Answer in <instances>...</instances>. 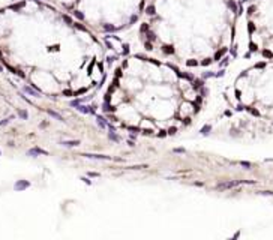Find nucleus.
<instances>
[{
	"mask_svg": "<svg viewBox=\"0 0 273 240\" xmlns=\"http://www.w3.org/2000/svg\"><path fill=\"white\" fill-rule=\"evenodd\" d=\"M0 72H2V68H0Z\"/></svg>",
	"mask_w": 273,
	"mask_h": 240,
	"instance_id": "obj_9",
	"label": "nucleus"
},
{
	"mask_svg": "<svg viewBox=\"0 0 273 240\" xmlns=\"http://www.w3.org/2000/svg\"><path fill=\"white\" fill-rule=\"evenodd\" d=\"M33 51L60 72L66 98L87 99L108 77L107 48L99 35L47 0H14L0 8V54Z\"/></svg>",
	"mask_w": 273,
	"mask_h": 240,
	"instance_id": "obj_2",
	"label": "nucleus"
},
{
	"mask_svg": "<svg viewBox=\"0 0 273 240\" xmlns=\"http://www.w3.org/2000/svg\"><path fill=\"white\" fill-rule=\"evenodd\" d=\"M26 186H29V183H26V182H18V183L15 185V189H24Z\"/></svg>",
	"mask_w": 273,
	"mask_h": 240,
	"instance_id": "obj_7",
	"label": "nucleus"
},
{
	"mask_svg": "<svg viewBox=\"0 0 273 240\" xmlns=\"http://www.w3.org/2000/svg\"><path fill=\"white\" fill-rule=\"evenodd\" d=\"M18 114H20L23 119H27V113H26V111H18Z\"/></svg>",
	"mask_w": 273,
	"mask_h": 240,
	"instance_id": "obj_8",
	"label": "nucleus"
},
{
	"mask_svg": "<svg viewBox=\"0 0 273 240\" xmlns=\"http://www.w3.org/2000/svg\"><path fill=\"white\" fill-rule=\"evenodd\" d=\"M242 21L248 51L273 59V0H246Z\"/></svg>",
	"mask_w": 273,
	"mask_h": 240,
	"instance_id": "obj_6",
	"label": "nucleus"
},
{
	"mask_svg": "<svg viewBox=\"0 0 273 240\" xmlns=\"http://www.w3.org/2000/svg\"><path fill=\"white\" fill-rule=\"evenodd\" d=\"M206 98L198 74L141 51L123 57L107 77L101 108L126 132L170 138L197 122Z\"/></svg>",
	"mask_w": 273,
	"mask_h": 240,
	"instance_id": "obj_1",
	"label": "nucleus"
},
{
	"mask_svg": "<svg viewBox=\"0 0 273 240\" xmlns=\"http://www.w3.org/2000/svg\"><path fill=\"white\" fill-rule=\"evenodd\" d=\"M246 0H149L137 24L143 53L210 72L234 50Z\"/></svg>",
	"mask_w": 273,
	"mask_h": 240,
	"instance_id": "obj_3",
	"label": "nucleus"
},
{
	"mask_svg": "<svg viewBox=\"0 0 273 240\" xmlns=\"http://www.w3.org/2000/svg\"><path fill=\"white\" fill-rule=\"evenodd\" d=\"M227 96L237 111L273 123V59H258L243 68L227 89Z\"/></svg>",
	"mask_w": 273,
	"mask_h": 240,
	"instance_id": "obj_5",
	"label": "nucleus"
},
{
	"mask_svg": "<svg viewBox=\"0 0 273 240\" xmlns=\"http://www.w3.org/2000/svg\"><path fill=\"white\" fill-rule=\"evenodd\" d=\"M96 35H116L137 27L149 0H50Z\"/></svg>",
	"mask_w": 273,
	"mask_h": 240,
	"instance_id": "obj_4",
	"label": "nucleus"
}]
</instances>
